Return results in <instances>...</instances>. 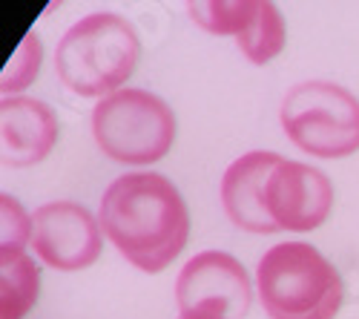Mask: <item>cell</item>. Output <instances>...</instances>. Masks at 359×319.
I'll use <instances>...</instances> for the list:
<instances>
[{"label": "cell", "instance_id": "6da1fadb", "mask_svg": "<svg viewBox=\"0 0 359 319\" xmlns=\"http://www.w3.org/2000/svg\"><path fill=\"white\" fill-rule=\"evenodd\" d=\"M98 219L104 236L144 273H161L190 239V210L161 172L118 176L101 198Z\"/></svg>", "mask_w": 359, "mask_h": 319}, {"label": "cell", "instance_id": "7a4b0ae2", "mask_svg": "<svg viewBox=\"0 0 359 319\" xmlns=\"http://www.w3.org/2000/svg\"><path fill=\"white\" fill-rule=\"evenodd\" d=\"M141 61L135 26L112 12H95L67 29L55 49V72L81 98H107L133 78Z\"/></svg>", "mask_w": 359, "mask_h": 319}, {"label": "cell", "instance_id": "3957f363", "mask_svg": "<svg viewBox=\"0 0 359 319\" xmlns=\"http://www.w3.org/2000/svg\"><path fill=\"white\" fill-rule=\"evenodd\" d=\"M256 287L271 319H334L345 299L339 271L308 242L267 247L259 259Z\"/></svg>", "mask_w": 359, "mask_h": 319}, {"label": "cell", "instance_id": "277c9868", "mask_svg": "<svg viewBox=\"0 0 359 319\" xmlns=\"http://www.w3.org/2000/svg\"><path fill=\"white\" fill-rule=\"evenodd\" d=\"M175 112L147 90H118L93 109V135L101 153L118 164L161 161L175 141Z\"/></svg>", "mask_w": 359, "mask_h": 319}, {"label": "cell", "instance_id": "5b68a950", "mask_svg": "<svg viewBox=\"0 0 359 319\" xmlns=\"http://www.w3.org/2000/svg\"><path fill=\"white\" fill-rule=\"evenodd\" d=\"M282 130L316 158H345L359 150V98L339 83L305 81L285 95Z\"/></svg>", "mask_w": 359, "mask_h": 319}, {"label": "cell", "instance_id": "8992f818", "mask_svg": "<svg viewBox=\"0 0 359 319\" xmlns=\"http://www.w3.org/2000/svg\"><path fill=\"white\" fill-rule=\"evenodd\" d=\"M175 299L184 316L245 319L253 302V282L245 265L224 250L196 253L175 282Z\"/></svg>", "mask_w": 359, "mask_h": 319}, {"label": "cell", "instance_id": "52a82bcc", "mask_svg": "<svg viewBox=\"0 0 359 319\" xmlns=\"http://www.w3.org/2000/svg\"><path fill=\"white\" fill-rule=\"evenodd\" d=\"M32 250L55 271H83L104 250V227L83 205L49 201L32 213Z\"/></svg>", "mask_w": 359, "mask_h": 319}, {"label": "cell", "instance_id": "ba28073f", "mask_svg": "<svg viewBox=\"0 0 359 319\" xmlns=\"http://www.w3.org/2000/svg\"><path fill=\"white\" fill-rule=\"evenodd\" d=\"M190 18L213 35H233L248 61L264 67L285 49V18L271 0H201Z\"/></svg>", "mask_w": 359, "mask_h": 319}, {"label": "cell", "instance_id": "9c48e42d", "mask_svg": "<svg viewBox=\"0 0 359 319\" xmlns=\"http://www.w3.org/2000/svg\"><path fill=\"white\" fill-rule=\"evenodd\" d=\"M334 208V184L322 170L279 158L264 182V210L276 230L308 233L327 222Z\"/></svg>", "mask_w": 359, "mask_h": 319}, {"label": "cell", "instance_id": "30bf717a", "mask_svg": "<svg viewBox=\"0 0 359 319\" xmlns=\"http://www.w3.org/2000/svg\"><path fill=\"white\" fill-rule=\"evenodd\" d=\"M57 141V115L38 98H4L0 104V153L6 167L43 161Z\"/></svg>", "mask_w": 359, "mask_h": 319}, {"label": "cell", "instance_id": "8fae6325", "mask_svg": "<svg viewBox=\"0 0 359 319\" xmlns=\"http://www.w3.org/2000/svg\"><path fill=\"white\" fill-rule=\"evenodd\" d=\"M282 156L253 150L238 156L222 179V205L227 219L245 233H279L264 210V182Z\"/></svg>", "mask_w": 359, "mask_h": 319}, {"label": "cell", "instance_id": "7c38bea8", "mask_svg": "<svg viewBox=\"0 0 359 319\" xmlns=\"http://www.w3.org/2000/svg\"><path fill=\"white\" fill-rule=\"evenodd\" d=\"M41 294V271L23 247H0V319H23Z\"/></svg>", "mask_w": 359, "mask_h": 319}, {"label": "cell", "instance_id": "4fadbf2b", "mask_svg": "<svg viewBox=\"0 0 359 319\" xmlns=\"http://www.w3.org/2000/svg\"><path fill=\"white\" fill-rule=\"evenodd\" d=\"M41 55H43L41 38L35 32H29V38H23V43L12 52L9 64L4 69V90L6 93H18V90H23V86H29L38 78Z\"/></svg>", "mask_w": 359, "mask_h": 319}, {"label": "cell", "instance_id": "5bb4252c", "mask_svg": "<svg viewBox=\"0 0 359 319\" xmlns=\"http://www.w3.org/2000/svg\"><path fill=\"white\" fill-rule=\"evenodd\" d=\"M0 222H4V242L0 247H23L32 242V216L23 210V205L12 196H0Z\"/></svg>", "mask_w": 359, "mask_h": 319}, {"label": "cell", "instance_id": "9a60e30c", "mask_svg": "<svg viewBox=\"0 0 359 319\" xmlns=\"http://www.w3.org/2000/svg\"><path fill=\"white\" fill-rule=\"evenodd\" d=\"M178 319H196V316H184V313H182V316H178Z\"/></svg>", "mask_w": 359, "mask_h": 319}]
</instances>
